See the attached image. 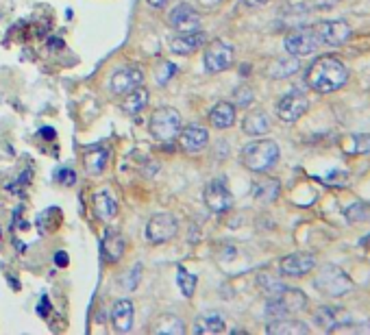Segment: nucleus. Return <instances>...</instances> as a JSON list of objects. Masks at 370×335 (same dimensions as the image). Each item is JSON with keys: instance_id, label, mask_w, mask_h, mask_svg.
Segmentation results:
<instances>
[{"instance_id": "f257e3e1", "label": "nucleus", "mask_w": 370, "mask_h": 335, "mask_svg": "<svg viewBox=\"0 0 370 335\" xmlns=\"http://www.w3.org/2000/svg\"><path fill=\"white\" fill-rule=\"evenodd\" d=\"M305 81L311 89L318 91V94H331V91H337L349 81V70L337 57L323 55L311 61Z\"/></svg>"}, {"instance_id": "f03ea898", "label": "nucleus", "mask_w": 370, "mask_h": 335, "mask_svg": "<svg viewBox=\"0 0 370 335\" xmlns=\"http://www.w3.org/2000/svg\"><path fill=\"white\" fill-rule=\"evenodd\" d=\"M279 144L274 140H255L242 148V164L253 172H266L279 161Z\"/></svg>"}, {"instance_id": "7ed1b4c3", "label": "nucleus", "mask_w": 370, "mask_h": 335, "mask_svg": "<svg viewBox=\"0 0 370 335\" xmlns=\"http://www.w3.org/2000/svg\"><path fill=\"white\" fill-rule=\"evenodd\" d=\"M307 307V296L301 290L294 288H283L279 294L270 296L266 302V316L270 320L277 318H290L294 314H301Z\"/></svg>"}, {"instance_id": "20e7f679", "label": "nucleus", "mask_w": 370, "mask_h": 335, "mask_svg": "<svg viewBox=\"0 0 370 335\" xmlns=\"http://www.w3.org/2000/svg\"><path fill=\"white\" fill-rule=\"evenodd\" d=\"M314 285L318 292H323L325 296H331V298H337V296H345L353 290V281L349 274L335 266V263H327L318 270L316 279H314Z\"/></svg>"}, {"instance_id": "39448f33", "label": "nucleus", "mask_w": 370, "mask_h": 335, "mask_svg": "<svg viewBox=\"0 0 370 335\" xmlns=\"http://www.w3.org/2000/svg\"><path fill=\"white\" fill-rule=\"evenodd\" d=\"M151 133L159 142H175L181 133V115L173 107H161L151 115Z\"/></svg>"}, {"instance_id": "423d86ee", "label": "nucleus", "mask_w": 370, "mask_h": 335, "mask_svg": "<svg viewBox=\"0 0 370 335\" xmlns=\"http://www.w3.org/2000/svg\"><path fill=\"white\" fill-rule=\"evenodd\" d=\"M283 46H286L288 55L305 57V55H311V52L318 50L320 40H318V35H316L314 28L299 26V28L290 30V33L286 35V42H283Z\"/></svg>"}, {"instance_id": "0eeeda50", "label": "nucleus", "mask_w": 370, "mask_h": 335, "mask_svg": "<svg viewBox=\"0 0 370 335\" xmlns=\"http://www.w3.org/2000/svg\"><path fill=\"white\" fill-rule=\"evenodd\" d=\"M179 231V220L175 213H168V211H161V213H155V216L149 220L146 225V239L151 244H163L168 239H173Z\"/></svg>"}, {"instance_id": "6e6552de", "label": "nucleus", "mask_w": 370, "mask_h": 335, "mask_svg": "<svg viewBox=\"0 0 370 335\" xmlns=\"http://www.w3.org/2000/svg\"><path fill=\"white\" fill-rule=\"evenodd\" d=\"M314 30H316V35L323 44L333 46V48L345 46L351 40V33H353L351 24L345 22V20H325L318 26H314Z\"/></svg>"}, {"instance_id": "1a4fd4ad", "label": "nucleus", "mask_w": 370, "mask_h": 335, "mask_svg": "<svg viewBox=\"0 0 370 335\" xmlns=\"http://www.w3.org/2000/svg\"><path fill=\"white\" fill-rule=\"evenodd\" d=\"M233 52H236V48H233L229 42L214 40V42L207 46L205 57H203L207 72H214V74H216V72H222V70L229 68V66L233 64Z\"/></svg>"}, {"instance_id": "9d476101", "label": "nucleus", "mask_w": 370, "mask_h": 335, "mask_svg": "<svg viewBox=\"0 0 370 335\" xmlns=\"http://www.w3.org/2000/svg\"><path fill=\"white\" fill-rule=\"evenodd\" d=\"M309 109V98L303 94L301 89H292L290 94H286L279 105H277V115L283 120V122H296L301 120Z\"/></svg>"}, {"instance_id": "9b49d317", "label": "nucleus", "mask_w": 370, "mask_h": 335, "mask_svg": "<svg viewBox=\"0 0 370 335\" xmlns=\"http://www.w3.org/2000/svg\"><path fill=\"white\" fill-rule=\"evenodd\" d=\"M205 205L209 207V211L214 213H226L233 205V196L226 188V181L220 176V178H214L207 190H205Z\"/></svg>"}, {"instance_id": "f8f14e48", "label": "nucleus", "mask_w": 370, "mask_h": 335, "mask_svg": "<svg viewBox=\"0 0 370 335\" xmlns=\"http://www.w3.org/2000/svg\"><path fill=\"white\" fill-rule=\"evenodd\" d=\"M168 24L179 33H190V30H201V16L187 3H179L168 16Z\"/></svg>"}, {"instance_id": "ddd939ff", "label": "nucleus", "mask_w": 370, "mask_h": 335, "mask_svg": "<svg viewBox=\"0 0 370 335\" xmlns=\"http://www.w3.org/2000/svg\"><path fill=\"white\" fill-rule=\"evenodd\" d=\"M316 268V255L311 253H292L279 261V272L286 277H305Z\"/></svg>"}, {"instance_id": "4468645a", "label": "nucleus", "mask_w": 370, "mask_h": 335, "mask_svg": "<svg viewBox=\"0 0 370 335\" xmlns=\"http://www.w3.org/2000/svg\"><path fill=\"white\" fill-rule=\"evenodd\" d=\"M141 83H144V72H141L139 68H120L111 74L109 79V87L113 94H129V91L137 89Z\"/></svg>"}, {"instance_id": "2eb2a0df", "label": "nucleus", "mask_w": 370, "mask_h": 335, "mask_svg": "<svg viewBox=\"0 0 370 335\" xmlns=\"http://www.w3.org/2000/svg\"><path fill=\"white\" fill-rule=\"evenodd\" d=\"M314 322L325 331H340L342 327L351 324V314L342 307H333V305H323L314 314Z\"/></svg>"}, {"instance_id": "dca6fc26", "label": "nucleus", "mask_w": 370, "mask_h": 335, "mask_svg": "<svg viewBox=\"0 0 370 335\" xmlns=\"http://www.w3.org/2000/svg\"><path fill=\"white\" fill-rule=\"evenodd\" d=\"M179 142H181V148L187 152V155H196V152L205 150V146L209 142V133L201 125H187V127L181 129Z\"/></svg>"}, {"instance_id": "f3484780", "label": "nucleus", "mask_w": 370, "mask_h": 335, "mask_svg": "<svg viewBox=\"0 0 370 335\" xmlns=\"http://www.w3.org/2000/svg\"><path fill=\"white\" fill-rule=\"evenodd\" d=\"M100 249H103V257L107 261H118L125 255L127 249V239L118 229H107L103 233V242H100Z\"/></svg>"}, {"instance_id": "a211bd4d", "label": "nucleus", "mask_w": 370, "mask_h": 335, "mask_svg": "<svg viewBox=\"0 0 370 335\" xmlns=\"http://www.w3.org/2000/svg\"><path fill=\"white\" fill-rule=\"evenodd\" d=\"M207 35L203 30H190V33H179L173 42H170V50L179 55H192L201 46H205Z\"/></svg>"}, {"instance_id": "6ab92c4d", "label": "nucleus", "mask_w": 370, "mask_h": 335, "mask_svg": "<svg viewBox=\"0 0 370 335\" xmlns=\"http://www.w3.org/2000/svg\"><path fill=\"white\" fill-rule=\"evenodd\" d=\"M340 148L349 157H359L370 152V135L368 133H349L340 137Z\"/></svg>"}, {"instance_id": "aec40b11", "label": "nucleus", "mask_w": 370, "mask_h": 335, "mask_svg": "<svg viewBox=\"0 0 370 335\" xmlns=\"http://www.w3.org/2000/svg\"><path fill=\"white\" fill-rule=\"evenodd\" d=\"M133 316H135L133 302L125 298V300H118L116 305H113L111 322H113V327H116L118 333H127L133 327Z\"/></svg>"}, {"instance_id": "412c9836", "label": "nucleus", "mask_w": 370, "mask_h": 335, "mask_svg": "<svg viewBox=\"0 0 370 335\" xmlns=\"http://www.w3.org/2000/svg\"><path fill=\"white\" fill-rule=\"evenodd\" d=\"M92 207H94V213L96 218L103 220V222H109L116 218L118 213V203L113 200V196L107 192V190H100L94 194V200H92Z\"/></svg>"}, {"instance_id": "4be33fe9", "label": "nucleus", "mask_w": 370, "mask_h": 335, "mask_svg": "<svg viewBox=\"0 0 370 335\" xmlns=\"http://www.w3.org/2000/svg\"><path fill=\"white\" fill-rule=\"evenodd\" d=\"M209 122H212V127H216L220 131L233 127V122H236V105L226 103V101L216 103L214 109L209 111Z\"/></svg>"}, {"instance_id": "5701e85b", "label": "nucleus", "mask_w": 370, "mask_h": 335, "mask_svg": "<svg viewBox=\"0 0 370 335\" xmlns=\"http://www.w3.org/2000/svg\"><path fill=\"white\" fill-rule=\"evenodd\" d=\"M242 129H244V133L255 135V137L266 135L270 131V118L262 109H253L246 113V118L242 122Z\"/></svg>"}, {"instance_id": "b1692460", "label": "nucleus", "mask_w": 370, "mask_h": 335, "mask_svg": "<svg viewBox=\"0 0 370 335\" xmlns=\"http://www.w3.org/2000/svg\"><path fill=\"white\" fill-rule=\"evenodd\" d=\"M266 331L270 335H307L309 324H305L301 320H292V318H277L266 324Z\"/></svg>"}, {"instance_id": "393cba45", "label": "nucleus", "mask_w": 370, "mask_h": 335, "mask_svg": "<svg viewBox=\"0 0 370 335\" xmlns=\"http://www.w3.org/2000/svg\"><path fill=\"white\" fill-rule=\"evenodd\" d=\"M226 329L224 316L218 312H207L203 316H198L194 322V333L196 335H205V333H222Z\"/></svg>"}, {"instance_id": "a878e982", "label": "nucleus", "mask_w": 370, "mask_h": 335, "mask_svg": "<svg viewBox=\"0 0 370 335\" xmlns=\"http://www.w3.org/2000/svg\"><path fill=\"white\" fill-rule=\"evenodd\" d=\"M183 333H185L183 320L173 314L159 316L157 322L153 324V335H183Z\"/></svg>"}, {"instance_id": "bb28decb", "label": "nucleus", "mask_w": 370, "mask_h": 335, "mask_svg": "<svg viewBox=\"0 0 370 335\" xmlns=\"http://www.w3.org/2000/svg\"><path fill=\"white\" fill-rule=\"evenodd\" d=\"M299 68H301V61H299V57H294V55H290V57H281V59H277L274 64L270 66V76L272 79H288V76H292V74H296L299 72Z\"/></svg>"}, {"instance_id": "cd10ccee", "label": "nucleus", "mask_w": 370, "mask_h": 335, "mask_svg": "<svg viewBox=\"0 0 370 335\" xmlns=\"http://www.w3.org/2000/svg\"><path fill=\"white\" fill-rule=\"evenodd\" d=\"M279 192H281V186H279L277 178H262V181H258L253 186V196L258 198V200H262V203L277 200Z\"/></svg>"}, {"instance_id": "c85d7f7f", "label": "nucleus", "mask_w": 370, "mask_h": 335, "mask_svg": "<svg viewBox=\"0 0 370 335\" xmlns=\"http://www.w3.org/2000/svg\"><path fill=\"white\" fill-rule=\"evenodd\" d=\"M146 103H149V91H146V87L139 85L137 89H133L127 94V101L122 103V109L127 113H139L141 109L146 107Z\"/></svg>"}, {"instance_id": "c756f323", "label": "nucleus", "mask_w": 370, "mask_h": 335, "mask_svg": "<svg viewBox=\"0 0 370 335\" xmlns=\"http://www.w3.org/2000/svg\"><path fill=\"white\" fill-rule=\"evenodd\" d=\"M258 285H260V290H262L268 298L274 296V294H279L283 288H286L277 277H272L270 272H260V274H258Z\"/></svg>"}, {"instance_id": "7c9ffc66", "label": "nucleus", "mask_w": 370, "mask_h": 335, "mask_svg": "<svg viewBox=\"0 0 370 335\" xmlns=\"http://www.w3.org/2000/svg\"><path fill=\"white\" fill-rule=\"evenodd\" d=\"M177 285L183 292L185 298H192L194 290H196V277H194V274H190L183 266H179L177 268Z\"/></svg>"}, {"instance_id": "2f4dec72", "label": "nucleus", "mask_w": 370, "mask_h": 335, "mask_svg": "<svg viewBox=\"0 0 370 335\" xmlns=\"http://www.w3.org/2000/svg\"><path fill=\"white\" fill-rule=\"evenodd\" d=\"M345 216L349 222H370V203H355L351 205L347 211H345Z\"/></svg>"}, {"instance_id": "473e14b6", "label": "nucleus", "mask_w": 370, "mask_h": 335, "mask_svg": "<svg viewBox=\"0 0 370 335\" xmlns=\"http://www.w3.org/2000/svg\"><path fill=\"white\" fill-rule=\"evenodd\" d=\"M107 159H109V150H105V148L92 150V155H88V170L94 172V174L100 172V170L105 168Z\"/></svg>"}, {"instance_id": "72a5a7b5", "label": "nucleus", "mask_w": 370, "mask_h": 335, "mask_svg": "<svg viewBox=\"0 0 370 335\" xmlns=\"http://www.w3.org/2000/svg\"><path fill=\"white\" fill-rule=\"evenodd\" d=\"M323 183H327V186H335V188H345L349 183V170H342V168H335L331 170L329 174L320 176Z\"/></svg>"}, {"instance_id": "f704fd0d", "label": "nucleus", "mask_w": 370, "mask_h": 335, "mask_svg": "<svg viewBox=\"0 0 370 335\" xmlns=\"http://www.w3.org/2000/svg\"><path fill=\"white\" fill-rule=\"evenodd\" d=\"M139 279H141V263H133L131 270L122 277V288L127 292H133L139 285Z\"/></svg>"}, {"instance_id": "c9c22d12", "label": "nucleus", "mask_w": 370, "mask_h": 335, "mask_svg": "<svg viewBox=\"0 0 370 335\" xmlns=\"http://www.w3.org/2000/svg\"><path fill=\"white\" fill-rule=\"evenodd\" d=\"M253 103V91L250 87H240L236 89V107H248Z\"/></svg>"}, {"instance_id": "e433bc0d", "label": "nucleus", "mask_w": 370, "mask_h": 335, "mask_svg": "<svg viewBox=\"0 0 370 335\" xmlns=\"http://www.w3.org/2000/svg\"><path fill=\"white\" fill-rule=\"evenodd\" d=\"M57 181L64 183V186H74V183H76V172H74V170L64 168V170L57 172Z\"/></svg>"}, {"instance_id": "4c0bfd02", "label": "nucleus", "mask_w": 370, "mask_h": 335, "mask_svg": "<svg viewBox=\"0 0 370 335\" xmlns=\"http://www.w3.org/2000/svg\"><path fill=\"white\" fill-rule=\"evenodd\" d=\"M175 72H177V66H175V64H166V70L157 74V83H166V81H170V79H173Z\"/></svg>"}, {"instance_id": "58836bf2", "label": "nucleus", "mask_w": 370, "mask_h": 335, "mask_svg": "<svg viewBox=\"0 0 370 335\" xmlns=\"http://www.w3.org/2000/svg\"><path fill=\"white\" fill-rule=\"evenodd\" d=\"M268 3V0H240V7L242 9H260Z\"/></svg>"}, {"instance_id": "ea45409f", "label": "nucleus", "mask_w": 370, "mask_h": 335, "mask_svg": "<svg viewBox=\"0 0 370 335\" xmlns=\"http://www.w3.org/2000/svg\"><path fill=\"white\" fill-rule=\"evenodd\" d=\"M340 0H314V7L316 9H333Z\"/></svg>"}, {"instance_id": "a19ab883", "label": "nucleus", "mask_w": 370, "mask_h": 335, "mask_svg": "<svg viewBox=\"0 0 370 335\" xmlns=\"http://www.w3.org/2000/svg\"><path fill=\"white\" fill-rule=\"evenodd\" d=\"M359 249H362V253H364V257L366 259H370V233L359 242Z\"/></svg>"}, {"instance_id": "79ce46f5", "label": "nucleus", "mask_w": 370, "mask_h": 335, "mask_svg": "<svg viewBox=\"0 0 370 335\" xmlns=\"http://www.w3.org/2000/svg\"><path fill=\"white\" fill-rule=\"evenodd\" d=\"M54 263H59V268H66L68 266V255L62 251V253H57L54 255Z\"/></svg>"}, {"instance_id": "37998d69", "label": "nucleus", "mask_w": 370, "mask_h": 335, "mask_svg": "<svg viewBox=\"0 0 370 335\" xmlns=\"http://www.w3.org/2000/svg\"><path fill=\"white\" fill-rule=\"evenodd\" d=\"M168 3H170V0H149V5L155 7V9H161V7H166Z\"/></svg>"}, {"instance_id": "c03bdc74", "label": "nucleus", "mask_w": 370, "mask_h": 335, "mask_svg": "<svg viewBox=\"0 0 370 335\" xmlns=\"http://www.w3.org/2000/svg\"><path fill=\"white\" fill-rule=\"evenodd\" d=\"M42 135L50 140V137H54V131H52V129H42Z\"/></svg>"}]
</instances>
